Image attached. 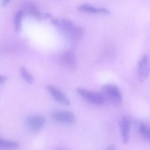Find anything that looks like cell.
Wrapping results in <instances>:
<instances>
[{"label":"cell","mask_w":150,"mask_h":150,"mask_svg":"<svg viewBox=\"0 0 150 150\" xmlns=\"http://www.w3.org/2000/svg\"><path fill=\"white\" fill-rule=\"evenodd\" d=\"M51 23L58 27L61 31L71 39H80L83 35L84 31L82 27L76 26L71 20L67 18H51Z\"/></svg>","instance_id":"obj_1"},{"label":"cell","mask_w":150,"mask_h":150,"mask_svg":"<svg viewBox=\"0 0 150 150\" xmlns=\"http://www.w3.org/2000/svg\"><path fill=\"white\" fill-rule=\"evenodd\" d=\"M101 93L105 100H106L113 105L119 106L121 104L122 95L119 89L116 86L112 84L104 86Z\"/></svg>","instance_id":"obj_2"},{"label":"cell","mask_w":150,"mask_h":150,"mask_svg":"<svg viewBox=\"0 0 150 150\" xmlns=\"http://www.w3.org/2000/svg\"><path fill=\"white\" fill-rule=\"evenodd\" d=\"M77 91L79 96L91 104L100 105L103 104L105 101L101 93L94 92L81 88H77Z\"/></svg>","instance_id":"obj_3"},{"label":"cell","mask_w":150,"mask_h":150,"mask_svg":"<svg viewBox=\"0 0 150 150\" xmlns=\"http://www.w3.org/2000/svg\"><path fill=\"white\" fill-rule=\"evenodd\" d=\"M51 116L55 121L68 125H72L75 122V115L69 111H54L51 113Z\"/></svg>","instance_id":"obj_4"},{"label":"cell","mask_w":150,"mask_h":150,"mask_svg":"<svg viewBox=\"0 0 150 150\" xmlns=\"http://www.w3.org/2000/svg\"><path fill=\"white\" fill-rule=\"evenodd\" d=\"M45 118L40 115L29 116L26 120V124L28 129L35 132L40 130L45 125Z\"/></svg>","instance_id":"obj_5"},{"label":"cell","mask_w":150,"mask_h":150,"mask_svg":"<svg viewBox=\"0 0 150 150\" xmlns=\"http://www.w3.org/2000/svg\"><path fill=\"white\" fill-rule=\"evenodd\" d=\"M61 62L66 68L71 71H75L77 62L75 54L70 51H67L62 54Z\"/></svg>","instance_id":"obj_6"},{"label":"cell","mask_w":150,"mask_h":150,"mask_svg":"<svg viewBox=\"0 0 150 150\" xmlns=\"http://www.w3.org/2000/svg\"><path fill=\"white\" fill-rule=\"evenodd\" d=\"M47 89L51 96L57 102L63 105L69 106L70 105V102L69 100L58 88L51 85L47 86Z\"/></svg>","instance_id":"obj_7"},{"label":"cell","mask_w":150,"mask_h":150,"mask_svg":"<svg viewBox=\"0 0 150 150\" xmlns=\"http://www.w3.org/2000/svg\"><path fill=\"white\" fill-rule=\"evenodd\" d=\"M150 73L149 60L147 55H144L139 62L138 67V75L141 82L146 80Z\"/></svg>","instance_id":"obj_8"},{"label":"cell","mask_w":150,"mask_h":150,"mask_svg":"<svg viewBox=\"0 0 150 150\" xmlns=\"http://www.w3.org/2000/svg\"><path fill=\"white\" fill-rule=\"evenodd\" d=\"M121 135L123 144L126 145L129 141L130 134V122L128 118L124 117L120 122Z\"/></svg>","instance_id":"obj_9"},{"label":"cell","mask_w":150,"mask_h":150,"mask_svg":"<svg viewBox=\"0 0 150 150\" xmlns=\"http://www.w3.org/2000/svg\"><path fill=\"white\" fill-rule=\"evenodd\" d=\"M78 10L82 12L89 13H104L108 14L110 11L107 9L103 8H96L90 4H85L78 6Z\"/></svg>","instance_id":"obj_10"},{"label":"cell","mask_w":150,"mask_h":150,"mask_svg":"<svg viewBox=\"0 0 150 150\" xmlns=\"http://www.w3.org/2000/svg\"><path fill=\"white\" fill-rule=\"evenodd\" d=\"M26 12L38 19L42 18V14L38 7L32 3H28L25 7Z\"/></svg>","instance_id":"obj_11"},{"label":"cell","mask_w":150,"mask_h":150,"mask_svg":"<svg viewBox=\"0 0 150 150\" xmlns=\"http://www.w3.org/2000/svg\"><path fill=\"white\" fill-rule=\"evenodd\" d=\"M19 147V144L16 142L6 140L0 137V148L14 149H18Z\"/></svg>","instance_id":"obj_12"},{"label":"cell","mask_w":150,"mask_h":150,"mask_svg":"<svg viewBox=\"0 0 150 150\" xmlns=\"http://www.w3.org/2000/svg\"><path fill=\"white\" fill-rule=\"evenodd\" d=\"M24 12L22 11H17L14 20V27L16 32H19L21 29L22 20Z\"/></svg>","instance_id":"obj_13"},{"label":"cell","mask_w":150,"mask_h":150,"mask_svg":"<svg viewBox=\"0 0 150 150\" xmlns=\"http://www.w3.org/2000/svg\"><path fill=\"white\" fill-rule=\"evenodd\" d=\"M20 73L23 79L27 83L32 84L34 82V78L26 68L22 67L20 69Z\"/></svg>","instance_id":"obj_14"},{"label":"cell","mask_w":150,"mask_h":150,"mask_svg":"<svg viewBox=\"0 0 150 150\" xmlns=\"http://www.w3.org/2000/svg\"><path fill=\"white\" fill-rule=\"evenodd\" d=\"M139 131L144 138L146 141L149 142L150 131L149 126L144 123H142L139 127Z\"/></svg>","instance_id":"obj_15"},{"label":"cell","mask_w":150,"mask_h":150,"mask_svg":"<svg viewBox=\"0 0 150 150\" xmlns=\"http://www.w3.org/2000/svg\"><path fill=\"white\" fill-rule=\"evenodd\" d=\"M42 18L46 19V18H52V16L51 14L49 13H45L42 14Z\"/></svg>","instance_id":"obj_16"},{"label":"cell","mask_w":150,"mask_h":150,"mask_svg":"<svg viewBox=\"0 0 150 150\" xmlns=\"http://www.w3.org/2000/svg\"><path fill=\"white\" fill-rule=\"evenodd\" d=\"M7 78L6 76L0 75V84L3 83L7 80Z\"/></svg>","instance_id":"obj_17"},{"label":"cell","mask_w":150,"mask_h":150,"mask_svg":"<svg viewBox=\"0 0 150 150\" xmlns=\"http://www.w3.org/2000/svg\"><path fill=\"white\" fill-rule=\"evenodd\" d=\"M11 0H2L1 2V6L4 7L6 6L10 1Z\"/></svg>","instance_id":"obj_18"},{"label":"cell","mask_w":150,"mask_h":150,"mask_svg":"<svg viewBox=\"0 0 150 150\" xmlns=\"http://www.w3.org/2000/svg\"><path fill=\"white\" fill-rule=\"evenodd\" d=\"M106 150H117L116 147L114 144H111L107 148Z\"/></svg>","instance_id":"obj_19"},{"label":"cell","mask_w":150,"mask_h":150,"mask_svg":"<svg viewBox=\"0 0 150 150\" xmlns=\"http://www.w3.org/2000/svg\"><path fill=\"white\" fill-rule=\"evenodd\" d=\"M56 150H65L63 149H56Z\"/></svg>","instance_id":"obj_20"}]
</instances>
